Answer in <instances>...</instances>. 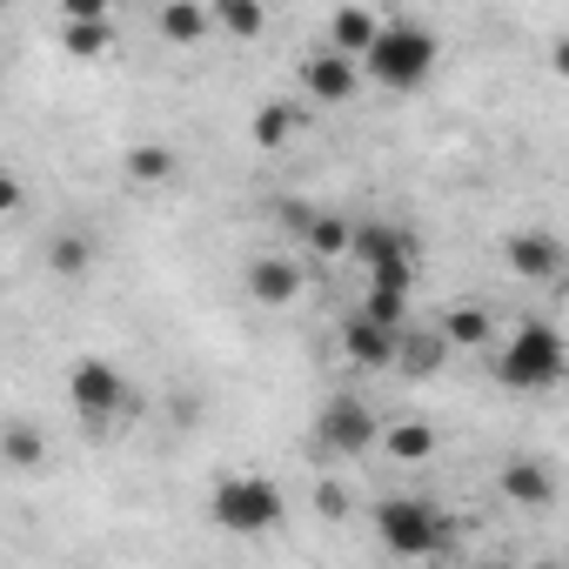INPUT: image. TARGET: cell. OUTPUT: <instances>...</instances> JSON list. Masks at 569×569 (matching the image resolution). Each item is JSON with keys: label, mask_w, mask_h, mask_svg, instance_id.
<instances>
[{"label": "cell", "mask_w": 569, "mask_h": 569, "mask_svg": "<svg viewBox=\"0 0 569 569\" xmlns=\"http://www.w3.org/2000/svg\"><path fill=\"white\" fill-rule=\"evenodd\" d=\"M436 61H442V41L422 21H382L356 68H362V81H376L389 94H416V88H429Z\"/></svg>", "instance_id": "1"}, {"label": "cell", "mask_w": 569, "mask_h": 569, "mask_svg": "<svg viewBox=\"0 0 569 569\" xmlns=\"http://www.w3.org/2000/svg\"><path fill=\"white\" fill-rule=\"evenodd\" d=\"M562 356L569 349H562L556 322H516V336L496 349V382L516 396H542L562 382Z\"/></svg>", "instance_id": "2"}, {"label": "cell", "mask_w": 569, "mask_h": 569, "mask_svg": "<svg viewBox=\"0 0 569 569\" xmlns=\"http://www.w3.org/2000/svg\"><path fill=\"white\" fill-rule=\"evenodd\" d=\"M281 516H289V496H281L268 476L234 469V476H221V482L208 489V522L228 529V536H268Z\"/></svg>", "instance_id": "3"}, {"label": "cell", "mask_w": 569, "mask_h": 569, "mask_svg": "<svg viewBox=\"0 0 569 569\" xmlns=\"http://www.w3.org/2000/svg\"><path fill=\"white\" fill-rule=\"evenodd\" d=\"M376 536H382L389 556L422 562V556H442L449 549V516L429 496H382L376 502Z\"/></svg>", "instance_id": "4"}, {"label": "cell", "mask_w": 569, "mask_h": 569, "mask_svg": "<svg viewBox=\"0 0 569 569\" xmlns=\"http://www.w3.org/2000/svg\"><path fill=\"white\" fill-rule=\"evenodd\" d=\"M68 402H74V416H88V422L134 416V389H128V376H121L108 356H81V362L68 369Z\"/></svg>", "instance_id": "5"}, {"label": "cell", "mask_w": 569, "mask_h": 569, "mask_svg": "<svg viewBox=\"0 0 569 569\" xmlns=\"http://www.w3.org/2000/svg\"><path fill=\"white\" fill-rule=\"evenodd\" d=\"M376 436H382V422H376V409L356 402V396H336V402H322V416H316V449H322L329 462H362V456L376 449Z\"/></svg>", "instance_id": "6"}, {"label": "cell", "mask_w": 569, "mask_h": 569, "mask_svg": "<svg viewBox=\"0 0 569 569\" xmlns=\"http://www.w3.org/2000/svg\"><path fill=\"white\" fill-rule=\"evenodd\" d=\"M241 289H248L254 309H289V302H302V261H296V254H281V248L248 254Z\"/></svg>", "instance_id": "7"}, {"label": "cell", "mask_w": 569, "mask_h": 569, "mask_svg": "<svg viewBox=\"0 0 569 569\" xmlns=\"http://www.w3.org/2000/svg\"><path fill=\"white\" fill-rule=\"evenodd\" d=\"M302 94H309L316 108H342V101L362 94V68H356L349 54H336V48H316V54L302 61Z\"/></svg>", "instance_id": "8"}, {"label": "cell", "mask_w": 569, "mask_h": 569, "mask_svg": "<svg viewBox=\"0 0 569 569\" xmlns=\"http://www.w3.org/2000/svg\"><path fill=\"white\" fill-rule=\"evenodd\" d=\"M502 261H509L516 281H556L562 274V241L549 228H522V234L502 241Z\"/></svg>", "instance_id": "9"}, {"label": "cell", "mask_w": 569, "mask_h": 569, "mask_svg": "<svg viewBox=\"0 0 569 569\" xmlns=\"http://www.w3.org/2000/svg\"><path fill=\"white\" fill-rule=\"evenodd\" d=\"M349 254L362 268H382V261H409L416 254V234L402 221H349Z\"/></svg>", "instance_id": "10"}, {"label": "cell", "mask_w": 569, "mask_h": 569, "mask_svg": "<svg viewBox=\"0 0 569 569\" xmlns=\"http://www.w3.org/2000/svg\"><path fill=\"white\" fill-rule=\"evenodd\" d=\"M396 336H402V329H389V322H376V316L356 309V316L342 322V356H349L356 369H389V362H396Z\"/></svg>", "instance_id": "11"}, {"label": "cell", "mask_w": 569, "mask_h": 569, "mask_svg": "<svg viewBox=\"0 0 569 569\" xmlns=\"http://www.w3.org/2000/svg\"><path fill=\"white\" fill-rule=\"evenodd\" d=\"M449 356H456V349L442 342V329H416V322H402V336H396V362H389V369H402L409 382H429Z\"/></svg>", "instance_id": "12"}, {"label": "cell", "mask_w": 569, "mask_h": 569, "mask_svg": "<svg viewBox=\"0 0 569 569\" xmlns=\"http://www.w3.org/2000/svg\"><path fill=\"white\" fill-rule=\"evenodd\" d=\"M302 128H309V108H302V101H268V108H254L248 141H254L261 154H281V148H289Z\"/></svg>", "instance_id": "13"}, {"label": "cell", "mask_w": 569, "mask_h": 569, "mask_svg": "<svg viewBox=\"0 0 569 569\" xmlns=\"http://www.w3.org/2000/svg\"><path fill=\"white\" fill-rule=\"evenodd\" d=\"M502 496H509L516 509H549V502H556V476H549V462H542V456H516V462H502Z\"/></svg>", "instance_id": "14"}, {"label": "cell", "mask_w": 569, "mask_h": 569, "mask_svg": "<svg viewBox=\"0 0 569 569\" xmlns=\"http://www.w3.org/2000/svg\"><path fill=\"white\" fill-rule=\"evenodd\" d=\"M154 28H161V41H168V48H201V41L214 34V21H208V0H161Z\"/></svg>", "instance_id": "15"}, {"label": "cell", "mask_w": 569, "mask_h": 569, "mask_svg": "<svg viewBox=\"0 0 569 569\" xmlns=\"http://www.w3.org/2000/svg\"><path fill=\"white\" fill-rule=\"evenodd\" d=\"M376 14L369 8H356V0H349V8H336L329 14V34H322V48H336V54H349V61H362V48L376 41Z\"/></svg>", "instance_id": "16"}, {"label": "cell", "mask_w": 569, "mask_h": 569, "mask_svg": "<svg viewBox=\"0 0 569 569\" xmlns=\"http://www.w3.org/2000/svg\"><path fill=\"white\" fill-rule=\"evenodd\" d=\"M0 462L8 469H21V476H34V469H48V436L34 429V422H0Z\"/></svg>", "instance_id": "17"}, {"label": "cell", "mask_w": 569, "mask_h": 569, "mask_svg": "<svg viewBox=\"0 0 569 569\" xmlns=\"http://www.w3.org/2000/svg\"><path fill=\"white\" fill-rule=\"evenodd\" d=\"M208 21L228 41H261L268 34V0H208Z\"/></svg>", "instance_id": "18"}, {"label": "cell", "mask_w": 569, "mask_h": 569, "mask_svg": "<svg viewBox=\"0 0 569 569\" xmlns=\"http://www.w3.org/2000/svg\"><path fill=\"white\" fill-rule=\"evenodd\" d=\"M121 168H128V181H134V188H168V181L181 174V154H174L168 141H141V148H128V161H121Z\"/></svg>", "instance_id": "19"}, {"label": "cell", "mask_w": 569, "mask_h": 569, "mask_svg": "<svg viewBox=\"0 0 569 569\" xmlns=\"http://www.w3.org/2000/svg\"><path fill=\"white\" fill-rule=\"evenodd\" d=\"M436 329H442V342H449V349H489V342H496V322H489V309H482V302H456Z\"/></svg>", "instance_id": "20"}, {"label": "cell", "mask_w": 569, "mask_h": 569, "mask_svg": "<svg viewBox=\"0 0 569 569\" xmlns=\"http://www.w3.org/2000/svg\"><path fill=\"white\" fill-rule=\"evenodd\" d=\"M296 241H302V254H316V261H342V254H349V221L316 208V214L296 228Z\"/></svg>", "instance_id": "21"}, {"label": "cell", "mask_w": 569, "mask_h": 569, "mask_svg": "<svg viewBox=\"0 0 569 569\" xmlns=\"http://www.w3.org/2000/svg\"><path fill=\"white\" fill-rule=\"evenodd\" d=\"M376 442H382L396 462H429V456H436V429H429V422H409V416H402V422H389Z\"/></svg>", "instance_id": "22"}, {"label": "cell", "mask_w": 569, "mask_h": 569, "mask_svg": "<svg viewBox=\"0 0 569 569\" xmlns=\"http://www.w3.org/2000/svg\"><path fill=\"white\" fill-rule=\"evenodd\" d=\"M48 268H54V274H68V281H81V274L94 268V241H88L81 228H61V234L48 241Z\"/></svg>", "instance_id": "23"}, {"label": "cell", "mask_w": 569, "mask_h": 569, "mask_svg": "<svg viewBox=\"0 0 569 569\" xmlns=\"http://www.w3.org/2000/svg\"><path fill=\"white\" fill-rule=\"evenodd\" d=\"M61 48L74 61H101L114 48V21H61Z\"/></svg>", "instance_id": "24"}, {"label": "cell", "mask_w": 569, "mask_h": 569, "mask_svg": "<svg viewBox=\"0 0 569 569\" xmlns=\"http://www.w3.org/2000/svg\"><path fill=\"white\" fill-rule=\"evenodd\" d=\"M362 316H376V322L402 329V322H409V289H376V281H369V296H362Z\"/></svg>", "instance_id": "25"}, {"label": "cell", "mask_w": 569, "mask_h": 569, "mask_svg": "<svg viewBox=\"0 0 569 569\" xmlns=\"http://www.w3.org/2000/svg\"><path fill=\"white\" fill-rule=\"evenodd\" d=\"M369 281H376V289H416V254H409V261H382V268H369Z\"/></svg>", "instance_id": "26"}, {"label": "cell", "mask_w": 569, "mask_h": 569, "mask_svg": "<svg viewBox=\"0 0 569 569\" xmlns=\"http://www.w3.org/2000/svg\"><path fill=\"white\" fill-rule=\"evenodd\" d=\"M68 21H114V0H61Z\"/></svg>", "instance_id": "27"}, {"label": "cell", "mask_w": 569, "mask_h": 569, "mask_svg": "<svg viewBox=\"0 0 569 569\" xmlns=\"http://www.w3.org/2000/svg\"><path fill=\"white\" fill-rule=\"evenodd\" d=\"M316 509H322L329 522H342V516H349V489H342V482H322V489H316Z\"/></svg>", "instance_id": "28"}, {"label": "cell", "mask_w": 569, "mask_h": 569, "mask_svg": "<svg viewBox=\"0 0 569 569\" xmlns=\"http://www.w3.org/2000/svg\"><path fill=\"white\" fill-rule=\"evenodd\" d=\"M21 201H28L21 174H8V168H0V214H21Z\"/></svg>", "instance_id": "29"}, {"label": "cell", "mask_w": 569, "mask_h": 569, "mask_svg": "<svg viewBox=\"0 0 569 569\" xmlns=\"http://www.w3.org/2000/svg\"><path fill=\"white\" fill-rule=\"evenodd\" d=\"M309 214H316V208H309V201H281V228H289V234H296V228H302V221H309Z\"/></svg>", "instance_id": "30"}, {"label": "cell", "mask_w": 569, "mask_h": 569, "mask_svg": "<svg viewBox=\"0 0 569 569\" xmlns=\"http://www.w3.org/2000/svg\"><path fill=\"white\" fill-rule=\"evenodd\" d=\"M0 8H8V0H0Z\"/></svg>", "instance_id": "31"}]
</instances>
